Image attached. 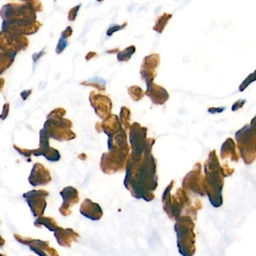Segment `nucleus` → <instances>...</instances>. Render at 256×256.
<instances>
[{
  "label": "nucleus",
  "instance_id": "obj_12",
  "mask_svg": "<svg viewBox=\"0 0 256 256\" xmlns=\"http://www.w3.org/2000/svg\"><path fill=\"white\" fill-rule=\"evenodd\" d=\"M223 110H224V108H210L209 112L210 113H220Z\"/></svg>",
  "mask_w": 256,
  "mask_h": 256
},
{
  "label": "nucleus",
  "instance_id": "obj_3",
  "mask_svg": "<svg viewBox=\"0 0 256 256\" xmlns=\"http://www.w3.org/2000/svg\"><path fill=\"white\" fill-rule=\"evenodd\" d=\"M256 132L251 126H246L236 134L242 158L246 164H250L256 157Z\"/></svg>",
  "mask_w": 256,
  "mask_h": 256
},
{
  "label": "nucleus",
  "instance_id": "obj_4",
  "mask_svg": "<svg viewBox=\"0 0 256 256\" xmlns=\"http://www.w3.org/2000/svg\"><path fill=\"white\" fill-rule=\"evenodd\" d=\"M158 56L157 54H152L151 56H146L144 60L143 66H142V74L144 78L146 80L148 84H152L155 76H154V70L158 65Z\"/></svg>",
  "mask_w": 256,
  "mask_h": 256
},
{
  "label": "nucleus",
  "instance_id": "obj_7",
  "mask_svg": "<svg viewBox=\"0 0 256 256\" xmlns=\"http://www.w3.org/2000/svg\"><path fill=\"white\" fill-rule=\"evenodd\" d=\"M254 80H256V71L254 72L252 74L248 76V77L246 78V80L241 84L240 86V90H244L250 84L252 83Z\"/></svg>",
  "mask_w": 256,
  "mask_h": 256
},
{
  "label": "nucleus",
  "instance_id": "obj_5",
  "mask_svg": "<svg viewBox=\"0 0 256 256\" xmlns=\"http://www.w3.org/2000/svg\"><path fill=\"white\" fill-rule=\"evenodd\" d=\"M172 17V14H164L161 17L158 18L157 23L156 24L155 28H154L157 32H162L164 30V26L167 24L170 18Z\"/></svg>",
  "mask_w": 256,
  "mask_h": 256
},
{
  "label": "nucleus",
  "instance_id": "obj_8",
  "mask_svg": "<svg viewBox=\"0 0 256 256\" xmlns=\"http://www.w3.org/2000/svg\"><path fill=\"white\" fill-rule=\"evenodd\" d=\"M66 38L64 36H61L59 44H58V48H56V53L60 54L61 52H64V49L67 46Z\"/></svg>",
  "mask_w": 256,
  "mask_h": 256
},
{
  "label": "nucleus",
  "instance_id": "obj_10",
  "mask_svg": "<svg viewBox=\"0 0 256 256\" xmlns=\"http://www.w3.org/2000/svg\"><path fill=\"white\" fill-rule=\"evenodd\" d=\"M80 6H76V8L71 10L70 13V17H68L70 20H74L76 19V16H77V12L80 10Z\"/></svg>",
  "mask_w": 256,
  "mask_h": 256
},
{
  "label": "nucleus",
  "instance_id": "obj_2",
  "mask_svg": "<svg viewBox=\"0 0 256 256\" xmlns=\"http://www.w3.org/2000/svg\"><path fill=\"white\" fill-rule=\"evenodd\" d=\"M192 222L188 217L178 218L175 228L178 234V246L181 254L190 256V251L194 252V234L193 233Z\"/></svg>",
  "mask_w": 256,
  "mask_h": 256
},
{
  "label": "nucleus",
  "instance_id": "obj_6",
  "mask_svg": "<svg viewBox=\"0 0 256 256\" xmlns=\"http://www.w3.org/2000/svg\"><path fill=\"white\" fill-rule=\"evenodd\" d=\"M136 52L134 46H130L128 48L125 49L124 52H120L118 55V60L120 61H127L131 58L132 55Z\"/></svg>",
  "mask_w": 256,
  "mask_h": 256
},
{
  "label": "nucleus",
  "instance_id": "obj_1",
  "mask_svg": "<svg viewBox=\"0 0 256 256\" xmlns=\"http://www.w3.org/2000/svg\"><path fill=\"white\" fill-rule=\"evenodd\" d=\"M220 164L215 155V151L211 152L209 161L205 166L206 170L208 188L206 193L209 196L211 203L214 206H220L222 204V176L220 172Z\"/></svg>",
  "mask_w": 256,
  "mask_h": 256
},
{
  "label": "nucleus",
  "instance_id": "obj_11",
  "mask_svg": "<svg viewBox=\"0 0 256 256\" xmlns=\"http://www.w3.org/2000/svg\"><path fill=\"white\" fill-rule=\"evenodd\" d=\"M246 102L245 100H239V101L236 102H235V104H234V106H236V110H238V109L240 108H242V106H244V103Z\"/></svg>",
  "mask_w": 256,
  "mask_h": 256
},
{
  "label": "nucleus",
  "instance_id": "obj_9",
  "mask_svg": "<svg viewBox=\"0 0 256 256\" xmlns=\"http://www.w3.org/2000/svg\"><path fill=\"white\" fill-rule=\"evenodd\" d=\"M125 25H124L122 26H118V25H114V26H112V28L108 30L107 35L110 36L114 32H116V31L124 29V28H125Z\"/></svg>",
  "mask_w": 256,
  "mask_h": 256
}]
</instances>
